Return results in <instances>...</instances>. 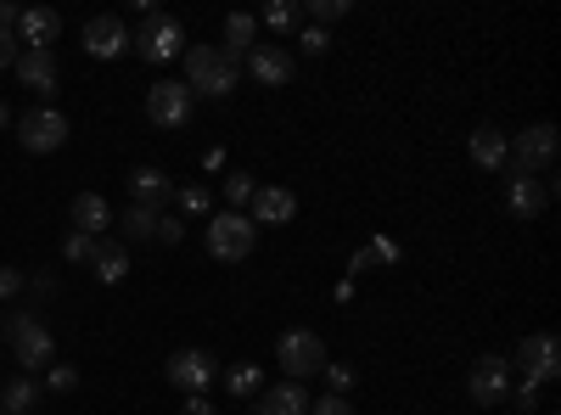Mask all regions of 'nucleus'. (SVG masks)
<instances>
[{
  "label": "nucleus",
  "instance_id": "f257e3e1",
  "mask_svg": "<svg viewBox=\"0 0 561 415\" xmlns=\"http://www.w3.org/2000/svg\"><path fill=\"white\" fill-rule=\"evenodd\" d=\"M242 79V62H230L219 45H185V90L208 102H225Z\"/></svg>",
  "mask_w": 561,
  "mask_h": 415
},
{
  "label": "nucleus",
  "instance_id": "f03ea898",
  "mask_svg": "<svg viewBox=\"0 0 561 415\" xmlns=\"http://www.w3.org/2000/svg\"><path fill=\"white\" fill-rule=\"evenodd\" d=\"M203 242H208V258H219V264H248V253L259 242V224L237 208H214Z\"/></svg>",
  "mask_w": 561,
  "mask_h": 415
},
{
  "label": "nucleus",
  "instance_id": "7ed1b4c3",
  "mask_svg": "<svg viewBox=\"0 0 561 415\" xmlns=\"http://www.w3.org/2000/svg\"><path fill=\"white\" fill-rule=\"evenodd\" d=\"M7 337H12V359L23 365V377L51 371V365H57V337L45 332L39 314H12L7 320Z\"/></svg>",
  "mask_w": 561,
  "mask_h": 415
},
{
  "label": "nucleus",
  "instance_id": "20e7f679",
  "mask_svg": "<svg viewBox=\"0 0 561 415\" xmlns=\"http://www.w3.org/2000/svg\"><path fill=\"white\" fill-rule=\"evenodd\" d=\"M129 51H135V57H147V62H158V68L174 62V57H185V28H180V18L147 12V23L129 34Z\"/></svg>",
  "mask_w": 561,
  "mask_h": 415
},
{
  "label": "nucleus",
  "instance_id": "39448f33",
  "mask_svg": "<svg viewBox=\"0 0 561 415\" xmlns=\"http://www.w3.org/2000/svg\"><path fill=\"white\" fill-rule=\"evenodd\" d=\"M18 124V141H23V152H34V158H51V152H62L68 147V113H57V107H34V113H23V118H12Z\"/></svg>",
  "mask_w": 561,
  "mask_h": 415
},
{
  "label": "nucleus",
  "instance_id": "423d86ee",
  "mask_svg": "<svg viewBox=\"0 0 561 415\" xmlns=\"http://www.w3.org/2000/svg\"><path fill=\"white\" fill-rule=\"evenodd\" d=\"M275 359H280V371H287V382H309L325 371V343L314 332H287L275 343Z\"/></svg>",
  "mask_w": 561,
  "mask_h": 415
},
{
  "label": "nucleus",
  "instance_id": "0eeeda50",
  "mask_svg": "<svg viewBox=\"0 0 561 415\" xmlns=\"http://www.w3.org/2000/svg\"><path fill=\"white\" fill-rule=\"evenodd\" d=\"M163 371H169V388H180V393H208L219 377V359L208 348H180V354H169Z\"/></svg>",
  "mask_w": 561,
  "mask_h": 415
},
{
  "label": "nucleus",
  "instance_id": "6e6552de",
  "mask_svg": "<svg viewBox=\"0 0 561 415\" xmlns=\"http://www.w3.org/2000/svg\"><path fill=\"white\" fill-rule=\"evenodd\" d=\"M192 90H185V79H158V84H147V118L158 124V129H180L185 118H192Z\"/></svg>",
  "mask_w": 561,
  "mask_h": 415
},
{
  "label": "nucleus",
  "instance_id": "1a4fd4ad",
  "mask_svg": "<svg viewBox=\"0 0 561 415\" xmlns=\"http://www.w3.org/2000/svg\"><path fill=\"white\" fill-rule=\"evenodd\" d=\"M466 393H472V404H483V410L505 404L511 399V359L505 354H483L472 365V377H466Z\"/></svg>",
  "mask_w": 561,
  "mask_h": 415
},
{
  "label": "nucleus",
  "instance_id": "9d476101",
  "mask_svg": "<svg viewBox=\"0 0 561 415\" xmlns=\"http://www.w3.org/2000/svg\"><path fill=\"white\" fill-rule=\"evenodd\" d=\"M556 152H561L556 124H528V129L517 135V141H511V169L539 174V169H550V163H556Z\"/></svg>",
  "mask_w": 561,
  "mask_h": 415
},
{
  "label": "nucleus",
  "instance_id": "9b49d317",
  "mask_svg": "<svg viewBox=\"0 0 561 415\" xmlns=\"http://www.w3.org/2000/svg\"><path fill=\"white\" fill-rule=\"evenodd\" d=\"M505 174V208H511V219H539L545 214V203H550V186L539 174H523V169H500Z\"/></svg>",
  "mask_w": 561,
  "mask_h": 415
},
{
  "label": "nucleus",
  "instance_id": "f8f14e48",
  "mask_svg": "<svg viewBox=\"0 0 561 415\" xmlns=\"http://www.w3.org/2000/svg\"><path fill=\"white\" fill-rule=\"evenodd\" d=\"M129 34H135V28H129L124 18L102 12V18H90V23H84L79 45H84V51L96 57V62H113V57H124V51H129Z\"/></svg>",
  "mask_w": 561,
  "mask_h": 415
},
{
  "label": "nucleus",
  "instance_id": "ddd939ff",
  "mask_svg": "<svg viewBox=\"0 0 561 415\" xmlns=\"http://www.w3.org/2000/svg\"><path fill=\"white\" fill-rule=\"evenodd\" d=\"M242 62H248V73H253V84H259V90H287V84H293V73H298V62H293L287 45H253V51H248Z\"/></svg>",
  "mask_w": 561,
  "mask_h": 415
},
{
  "label": "nucleus",
  "instance_id": "4468645a",
  "mask_svg": "<svg viewBox=\"0 0 561 415\" xmlns=\"http://www.w3.org/2000/svg\"><path fill=\"white\" fill-rule=\"evenodd\" d=\"M517 365H523V382H534V388L556 382V377H561L556 337H550V332H534V337H523V343H517Z\"/></svg>",
  "mask_w": 561,
  "mask_h": 415
},
{
  "label": "nucleus",
  "instance_id": "2eb2a0df",
  "mask_svg": "<svg viewBox=\"0 0 561 415\" xmlns=\"http://www.w3.org/2000/svg\"><path fill=\"white\" fill-rule=\"evenodd\" d=\"M12 34H18L23 51H51L57 34H62V12H51V7H23V18H18Z\"/></svg>",
  "mask_w": 561,
  "mask_h": 415
},
{
  "label": "nucleus",
  "instance_id": "dca6fc26",
  "mask_svg": "<svg viewBox=\"0 0 561 415\" xmlns=\"http://www.w3.org/2000/svg\"><path fill=\"white\" fill-rule=\"evenodd\" d=\"M466 158H472L483 174H500L511 163V135H500L494 124H478L472 135H466Z\"/></svg>",
  "mask_w": 561,
  "mask_h": 415
},
{
  "label": "nucleus",
  "instance_id": "f3484780",
  "mask_svg": "<svg viewBox=\"0 0 561 415\" xmlns=\"http://www.w3.org/2000/svg\"><path fill=\"white\" fill-rule=\"evenodd\" d=\"M248 219L253 224H293L298 219V197L287 186H259L253 203H248Z\"/></svg>",
  "mask_w": 561,
  "mask_h": 415
},
{
  "label": "nucleus",
  "instance_id": "a211bd4d",
  "mask_svg": "<svg viewBox=\"0 0 561 415\" xmlns=\"http://www.w3.org/2000/svg\"><path fill=\"white\" fill-rule=\"evenodd\" d=\"M124 186H129L135 203H147V208H163V203L174 197V180H169L158 163H135V169L124 174Z\"/></svg>",
  "mask_w": 561,
  "mask_h": 415
},
{
  "label": "nucleus",
  "instance_id": "6ab92c4d",
  "mask_svg": "<svg viewBox=\"0 0 561 415\" xmlns=\"http://www.w3.org/2000/svg\"><path fill=\"white\" fill-rule=\"evenodd\" d=\"M18 79L23 90H34V96H57V57L51 51H18Z\"/></svg>",
  "mask_w": 561,
  "mask_h": 415
},
{
  "label": "nucleus",
  "instance_id": "aec40b11",
  "mask_svg": "<svg viewBox=\"0 0 561 415\" xmlns=\"http://www.w3.org/2000/svg\"><path fill=\"white\" fill-rule=\"evenodd\" d=\"M107 224H113V203L102 192H79L73 197V230H79V237H96L102 242Z\"/></svg>",
  "mask_w": 561,
  "mask_h": 415
},
{
  "label": "nucleus",
  "instance_id": "412c9836",
  "mask_svg": "<svg viewBox=\"0 0 561 415\" xmlns=\"http://www.w3.org/2000/svg\"><path fill=\"white\" fill-rule=\"evenodd\" d=\"M259 415H309V388L304 382H275L259 393Z\"/></svg>",
  "mask_w": 561,
  "mask_h": 415
},
{
  "label": "nucleus",
  "instance_id": "4be33fe9",
  "mask_svg": "<svg viewBox=\"0 0 561 415\" xmlns=\"http://www.w3.org/2000/svg\"><path fill=\"white\" fill-rule=\"evenodd\" d=\"M259 45V18L253 12H230L225 18V39H219V51L230 57V62H242L248 51Z\"/></svg>",
  "mask_w": 561,
  "mask_h": 415
},
{
  "label": "nucleus",
  "instance_id": "5701e85b",
  "mask_svg": "<svg viewBox=\"0 0 561 415\" xmlns=\"http://www.w3.org/2000/svg\"><path fill=\"white\" fill-rule=\"evenodd\" d=\"M39 404H45V388L34 377H12L7 388H0V410L7 415H34Z\"/></svg>",
  "mask_w": 561,
  "mask_h": 415
},
{
  "label": "nucleus",
  "instance_id": "b1692460",
  "mask_svg": "<svg viewBox=\"0 0 561 415\" xmlns=\"http://www.w3.org/2000/svg\"><path fill=\"white\" fill-rule=\"evenodd\" d=\"M90 269H96V281H102V287H118L124 275H129V253H124V242H96V258H90Z\"/></svg>",
  "mask_w": 561,
  "mask_h": 415
},
{
  "label": "nucleus",
  "instance_id": "393cba45",
  "mask_svg": "<svg viewBox=\"0 0 561 415\" xmlns=\"http://www.w3.org/2000/svg\"><path fill=\"white\" fill-rule=\"evenodd\" d=\"M158 219H163V208H147V203H129L118 224H124V237H129V242H152V237H158Z\"/></svg>",
  "mask_w": 561,
  "mask_h": 415
},
{
  "label": "nucleus",
  "instance_id": "a878e982",
  "mask_svg": "<svg viewBox=\"0 0 561 415\" xmlns=\"http://www.w3.org/2000/svg\"><path fill=\"white\" fill-rule=\"evenodd\" d=\"M225 393H230V399H259V393H264V371H259L253 359L230 365V371H225Z\"/></svg>",
  "mask_w": 561,
  "mask_h": 415
},
{
  "label": "nucleus",
  "instance_id": "bb28decb",
  "mask_svg": "<svg viewBox=\"0 0 561 415\" xmlns=\"http://www.w3.org/2000/svg\"><path fill=\"white\" fill-rule=\"evenodd\" d=\"M253 192H259V180H253L248 169H230V174H225V208H237V214H248Z\"/></svg>",
  "mask_w": 561,
  "mask_h": 415
},
{
  "label": "nucleus",
  "instance_id": "cd10ccee",
  "mask_svg": "<svg viewBox=\"0 0 561 415\" xmlns=\"http://www.w3.org/2000/svg\"><path fill=\"white\" fill-rule=\"evenodd\" d=\"M298 18H309L314 28H325V23L348 18V0H304V7H298Z\"/></svg>",
  "mask_w": 561,
  "mask_h": 415
},
{
  "label": "nucleus",
  "instance_id": "c85d7f7f",
  "mask_svg": "<svg viewBox=\"0 0 561 415\" xmlns=\"http://www.w3.org/2000/svg\"><path fill=\"white\" fill-rule=\"evenodd\" d=\"M174 203H180V214H185V219H203V214L214 208V192H208V186H180V192H174Z\"/></svg>",
  "mask_w": 561,
  "mask_h": 415
},
{
  "label": "nucleus",
  "instance_id": "c756f323",
  "mask_svg": "<svg viewBox=\"0 0 561 415\" xmlns=\"http://www.w3.org/2000/svg\"><path fill=\"white\" fill-rule=\"evenodd\" d=\"M62 258H68V264H90V258H96V237H79V230H68Z\"/></svg>",
  "mask_w": 561,
  "mask_h": 415
},
{
  "label": "nucleus",
  "instance_id": "7c9ffc66",
  "mask_svg": "<svg viewBox=\"0 0 561 415\" xmlns=\"http://www.w3.org/2000/svg\"><path fill=\"white\" fill-rule=\"evenodd\" d=\"M293 23H298V7H293V0H275V7H264V28L287 34Z\"/></svg>",
  "mask_w": 561,
  "mask_h": 415
},
{
  "label": "nucleus",
  "instance_id": "2f4dec72",
  "mask_svg": "<svg viewBox=\"0 0 561 415\" xmlns=\"http://www.w3.org/2000/svg\"><path fill=\"white\" fill-rule=\"evenodd\" d=\"M320 377L332 382V393H343V399L354 393V365H337V359H325V371H320Z\"/></svg>",
  "mask_w": 561,
  "mask_h": 415
},
{
  "label": "nucleus",
  "instance_id": "473e14b6",
  "mask_svg": "<svg viewBox=\"0 0 561 415\" xmlns=\"http://www.w3.org/2000/svg\"><path fill=\"white\" fill-rule=\"evenodd\" d=\"M152 242H163V247H180L185 242V219H174L169 208H163V219H158V237Z\"/></svg>",
  "mask_w": 561,
  "mask_h": 415
},
{
  "label": "nucleus",
  "instance_id": "72a5a7b5",
  "mask_svg": "<svg viewBox=\"0 0 561 415\" xmlns=\"http://www.w3.org/2000/svg\"><path fill=\"white\" fill-rule=\"evenodd\" d=\"M45 388H51V393H73L79 371H73V365H51V371H45Z\"/></svg>",
  "mask_w": 561,
  "mask_h": 415
},
{
  "label": "nucleus",
  "instance_id": "f704fd0d",
  "mask_svg": "<svg viewBox=\"0 0 561 415\" xmlns=\"http://www.w3.org/2000/svg\"><path fill=\"white\" fill-rule=\"evenodd\" d=\"M309 415H354V404L343 393H325V399H309Z\"/></svg>",
  "mask_w": 561,
  "mask_h": 415
},
{
  "label": "nucleus",
  "instance_id": "c9c22d12",
  "mask_svg": "<svg viewBox=\"0 0 561 415\" xmlns=\"http://www.w3.org/2000/svg\"><path fill=\"white\" fill-rule=\"evenodd\" d=\"M304 57H325V51H332V34H325V28H304Z\"/></svg>",
  "mask_w": 561,
  "mask_h": 415
},
{
  "label": "nucleus",
  "instance_id": "e433bc0d",
  "mask_svg": "<svg viewBox=\"0 0 561 415\" xmlns=\"http://www.w3.org/2000/svg\"><path fill=\"white\" fill-rule=\"evenodd\" d=\"M28 281H23V269H12V264H0V303H7V298H18Z\"/></svg>",
  "mask_w": 561,
  "mask_h": 415
},
{
  "label": "nucleus",
  "instance_id": "4c0bfd02",
  "mask_svg": "<svg viewBox=\"0 0 561 415\" xmlns=\"http://www.w3.org/2000/svg\"><path fill=\"white\" fill-rule=\"evenodd\" d=\"M365 253H370V264H399V242H388V237H377Z\"/></svg>",
  "mask_w": 561,
  "mask_h": 415
},
{
  "label": "nucleus",
  "instance_id": "58836bf2",
  "mask_svg": "<svg viewBox=\"0 0 561 415\" xmlns=\"http://www.w3.org/2000/svg\"><path fill=\"white\" fill-rule=\"evenodd\" d=\"M18 51H23V45H18V34H7V28H0V68H12V62H18Z\"/></svg>",
  "mask_w": 561,
  "mask_h": 415
},
{
  "label": "nucleus",
  "instance_id": "ea45409f",
  "mask_svg": "<svg viewBox=\"0 0 561 415\" xmlns=\"http://www.w3.org/2000/svg\"><path fill=\"white\" fill-rule=\"evenodd\" d=\"M180 415H214V404H208V393H185V404H180Z\"/></svg>",
  "mask_w": 561,
  "mask_h": 415
},
{
  "label": "nucleus",
  "instance_id": "a19ab883",
  "mask_svg": "<svg viewBox=\"0 0 561 415\" xmlns=\"http://www.w3.org/2000/svg\"><path fill=\"white\" fill-rule=\"evenodd\" d=\"M18 18H23V7H12V0H0V28L12 34V28H18Z\"/></svg>",
  "mask_w": 561,
  "mask_h": 415
},
{
  "label": "nucleus",
  "instance_id": "79ce46f5",
  "mask_svg": "<svg viewBox=\"0 0 561 415\" xmlns=\"http://www.w3.org/2000/svg\"><path fill=\"white\" fill-rule=\"evenodd\" d=\"M203 169L219 174V169H225V147H208V152H203Z\"/></svg>",
  "mask_w": 561,
  "mask_h": 415
},
{
  "label": "nucleus",
  "instance_id": "37998d69",
  "mask_svg": "<svg viewBox=\"0 0 561 415\" xmlns=\"http://www.w3.org/2000/svg\"><path fill=\"white\" fill-rule=\"evenodd\" d=\"M517 404H523V410H534V404H539V388H534V382H523V388H517Z\"/></svg>",
  "mask_w": 561,
  "mask_h": 415
},
{
  "label": "nucleus",
  "instance_id": "c03bdc74",
  "mask_svg": "<svg viewBox=\"0 0 561 415\" xmlns=\"http://www.w3.org/2000/svg\"><path fill=\"white\" fill-rule=\"evenodd\" d=\"M7 124H12V107H7V102H0V129H7Z\"/></svg>",
  "mask_w": 561,
  "mask_h": 415
},
{
  "label": "nucleus",
  "instance_id": "a18cd8bd",
  "mask_svg": "<svg viewBox=\"0 0 561 415\" xmlns=\"http://www.w3.org/2000/svg\"><path fill=\"white\" fill-rule=\"evenodd\" d=\"M0 415H7V410H0Z\"/></svg>",
  "mask_w": 561,
  "mask_h": 415
},
{
  "label": "nucleus",
  "instance_id": "49530a36",
  "mask_svg": "<svg viewBox=\"0 0 561 415\" xmlns=\"http://www.w3.org/2000/svg\"><path fill=\"white\" fill-rule=\"evenodd\" d=\"M0 332H7V326H0Z\"/></svg>",
  "mask_w": 561,
  "mask_h": 415
}]
</instances>
